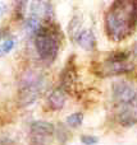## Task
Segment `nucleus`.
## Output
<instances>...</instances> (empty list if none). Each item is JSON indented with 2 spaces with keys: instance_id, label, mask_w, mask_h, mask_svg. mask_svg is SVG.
<instances>
[{
  "instance_id": "obj_1",
  "label": "nucleus",
  "mask_w": 137,
  "mask_h": 145,
  "mask_svg": "<svg viewBox=\"0 0 137 145\" xmlns=\"http://www.w3.org/2000/svg\"><path fill=\"white\" fill-rule=\"evenodd\" d=\"M137 27V1H113L104 18L105 33L109 40L120 42Z\"/></svg>"
},
{
  "instance_id": "obj_2",
  "label": "nucleus",
  "mask_w": 137,
  "mask_h": 145,
  "mask_svg": "<svg viewBox=\"0 0 137 145\" xmlns=\"http://www.w3.org/2000/svg\"><path fill=\"white\" fill-rule=\"evenodd\" d=\"M60 36L55 22L45 23L33 37V46L38 59L44 64H53L60 51Z\"/></svg>"
},
{
  "instance_id": "obj_3",
  "label": "nucleus",
  "mask_w": 137,
  "mask_h": 145,
  "mask_svg": "<svg viewBox=\"0 0 137 145\" xmlns=\"http://www.w3.org/2000/svg\"><path fill=\"white\" fill-rule=\"evenodd\" d=\"M45 88V78L42 74L28 70L22 75L18 87V103L22 107L33 105L41 97Z\"/></svg>"
},
{
  "instance_id": "obj_4",
  "label": "nucleus",
  "mask_w": 137,
  "mask_h": 145,
  "mask_svg": "<svg viewBox=\"0 0 137 145\" xmlns=\"http://www.w3.org/2000/svg\"><path fill=\"white\" fill-rule=\"evenodd\" d=\"M135 65L130 60V52L126 50H118L113 51L103 63L101 71L104 75L110 76V75H120L126 74L133 70Z\"/></svg>"
},
{
  "instance_id": "obj_5",
  "label": "nucleus",
  "mask_w": 137,
  "mask_h": 145,
  "mask_svg": "<svg viewBox=\"0 0 137 145\" xmlns=\"http://www.w3.org/2000/svg\"><path fill=\"white\" fill-rule=\"evenodd\" d=\"M55 136V125L45 120L32 121L28 130V145H51Z\"/></svg>"
},
{
  "instance_id": "obj_6",
  "label": "nucleus",
  "mask_w": 137,
  "mask_h": 145,
  "mask_svg": "<svg viewBox=\"0 0 137 145\" xmlns=\"http://www.w3.org/2000/svg\"><path fill=\"white\" fill-rule=\"evenodd\" d=\"M113 99L117 106L137 103V87L127 80H118L112 88Z\"/></svg>"
},
{
  "instance_id": "obj_7",
  "label": "nucleus",
  "mask_w": 137,
  "mask_h": 145,
  "mask_svg": "<svg viewBox=\"0 0 137 145\" xmlns=\"http://www.w3.org/2000/svg\"><path fill=\"white\" fill-rule=\"evenodd\" d=\"M115 117L118 123L123 127H132L137 123V103L117 106Z\"/></svg>"
},
{
  "instance_id": "obj_8",
  "label": "nucleus",
  "mask_w": 137,
  "mask_h": 145,
  "mask_svg": "<svg viewBox=\"0 0 137 145\" xmlns=\"http://www.w3.org/2000/svg\"><path fill=\"white\" fill-rule=\"evenodd\" d=\"M77 85V70L76 66L72 63H68L64 66L60 74V85L59 87L64 89L67 93H73Z\"/></svg>"
},
{
  "instance_id": "obj_9",
  "label": "nucleus",
  "mask_w": 137,
  "mask_h": 145,
  "mask_svg": "<svg viewBox=\"0 0 137 145\" xmlns=\"http://www.w3.org/2000/svg\"><path fill=\"white\" fill-rule=\"evenodd\" d=\"M73 41L85 51H94L96 47V37L90 28L82 27L76 35L73 36Z\"/></svg>"
},
{
  "instance_id": "obj_10",
  "label": "nucleus",
  "mask_w": 137,
  "mask_h": 145,
  "mask_svg": "<svg viewBox=\"0 0 137 145\" xmlns=\"http://www.w3.org/2000/svg\"><path fill=\"white\" fill-rule=\"evenodd\" d=\"M67 103V92L60 87L51 89L46 95V106L51 111H62Z\"/></svg>"
},
{
  "instance_id": "obj_11",
  "label": "nucleus",
  "mask_w": 137,
  "mask_h": 145,
  "mask_svg": "<svg viewBox=\"0 0 137 145\" xmlns=\"http://www.w3.org/2000/svg\"><path fill=\"white\" fill-rule=\"evenodd\" d=\"M17 38L8 28H0V56L9 54L15 47Z\"/></svg>"
},
{
  "instance_id": "obj_12",
  "label": "nucleus",
  "mask_w": 137,
  "mask_h": 145,
  "mask_svg": "<svg viewBox=\"0 0 137 145\" xmlns=\"http://www.w3.org/2000/svg\"><path fill=\"white\" fill-rule=\"evenodd\" d=\"M83 120H85V115L81 111H77V112H72L71 115L67 116L66 118V125L68 126L69 129H79L82 125H83Z\"/></svg>"
},
{
  "instance_id": "obj_13",
  "label": "nucleus",
  "mask_w": 137,
  "mask_h": 145,
  "mask_svg": "<svg viewBox=\"0 0 137 145\" xmlns=\"http://www.w3.org/2000/svg\"><path fill=\"white\" fill-rule=\"evenodd\" d=\"M79 140H81V143L83 145H96L99 143V138L95 135H91V134H83V135H81Z\"/></svg>"
},
{
  "instance_id": "obj_14",
  "label": "nucleus",
  "mask_w": 137,
  "mask_h": 145,
  "mask_svg": "<svg viewBox=\"0 0 137 145\" xmlns=\"http://www.w3.org/2000/svg\"><path fill=\"white\" fill-rule=\"evenodd\" d=\"M7 9H8L7 4H5V3H3V1H0V19H1L3 15L7 13Z\"/></svg>"
},
{
  "instance_id": "obj_15",
  "label": "nucleus",
  "mask_w": 137,
  "mask_h": 145,
  "mask_svg": "<svg viewBox=\"0 0 137 145\" xmlns=\"http://www.w3.org/2000/svg\"><path fill=\"white\" fill-rule=\"evenodd\" d=\"M132 52H133V55L137 57V41L135 42V45H133V48H132Z\"/></svg>"
}]
</instances>
